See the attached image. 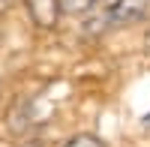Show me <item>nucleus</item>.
<instances>
[{"label": "nucleus", "instance_id": "f257e3e1", "mask_svg": "<svg viewBox=\"0 0 150 147\" xmlns=\"http://www.w3.org/2000/svg\"><path fill=\"white\" fill-rule=\"evenodd\" d=\"M111 27H132V24H141L150 15V0H108V3L99 9Z\"/></svg>", "mask_w": 150, "mask_h": 147}, {"label": "nucleus", "instance_id": "7ed1b4c3", "mask_svg": "<svg viewBox=\"0 0 150 147\" xmlns=\"http://www.w3.org/2000/svg\"><path fill=\"white\" fill-rule=\"evenodd\" d=\"M60 147H108V144H105V138L93 135V132H78V135L66 138Z\"/></svg>", "mask_w": 150, "mask_h": 147}, {"label": "nucleus", "instance_id": "20e7f679", "mask_svg": "<svg viewBox=\"0 0 150 147\" xmlns=\"http://www.w3.org/2000/svg\"><path fill=\"white\" fill-rule=\"evenodd\" d=\"M60 6H63V12H78V15H87V12H93L102 6V0H60Z\"/></svg>", "mask_w": 150, "mask_h": 147}, {"label": "nucleus", "instance_id": "f03ea898", "mask_svg": "<svg viewBox=\"0 0 150 147\" xmlns=\"http://www.w3.org/2000/svg\"><path fill=\"white\" fill-rule=\"evenodd\" d=\"M24 9H27V18H30L39 30L57 27L60 15H63L60 0H24Z\"/></svg>", "mask_w": 150, "mask_h": 147}, {"label": "nucleus", "instance_id": "39448f33", "mask_svg": "<svg viewBox=\"0 0 150 147\" xmlns=\"http://www.w3.org/2000/svg\"><path fill=\"white\" fill-rule=\"evenodd\" d=\"M141 126H144V129H150V111H147V114L141 117Z\"/></svg>", "mask_w": 150, "mask_h": 147}]
</instances>
